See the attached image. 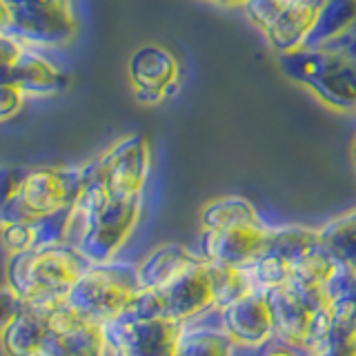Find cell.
<instances>
[{
    "instance_id": "1",
    "label": "cell",
    "mask_w": 356,
    "mask_h": 356,
    "mask_svg": "<svg viewBox=\"0 0 356 356\" xmlns=\"http://www.w3.org/2000/svg\"><path fill=\"white\" fill-rule=\"evenodd\" d=\"M89 261L72 245L9 254L5 267L7 285L31 307H58L65 303L76 278Z\"/></svg>"
},
{
    "instance_id": "2",
    "label": "cell",
    "mask_w": 356,
    "mask_h": 356,
    "mask_svg": "<svg viewBox=\"0 0 356 356\" xmlns=\"http://www.w3.org/2000/svg\"><path fill=\"white\" fill-rule=\"evenodd\" d=\"M281 70L307 87L323 105L356 114V60L325 47H300L278 56Z\"/></svg>"
},
{
    "instance_id": "3",
    "label": "cell",
    "mask_w": 356,
    "mask_h": 356,
    "mask_svg": "<svg viewBox=\"0 0 356 356\" xmlns=\"http://www.w3.org/2000/svg\"><path fill=\"white\" fill-rule=\"evenodd\" d=\"M138 289L140 285L134 263L118 259L107 263H89L72 285L65 305L98 325H105L125 314Z\"/></svg>"
},
{
    "instance_id": "4",
    "label": "cell",
    "mask_w": 356,
    "mask_h": 356,
    "mask_svg": "<svg viewBox=\"0 0 356 356\" xmlns=\"http://www.w3.org/2000/svg\"><path fill=\"white\" fill-rule=\"evenodd\" d=\"M214 307L209 267L207 261H200L159 289L140 287L125 312L140 318L167 316L181 323H192Z\"/></svg>"
},
{
    "instance_id": "5",
    "label": "cell",
    "mask_w": 356,
    "mask_h": 356,
    "mask_svg": "<svg viewBox=\"0 0 356 356\" xmlns=\"http://www.w3.org/2000/svg\"><path fill=\"white\" fill-rule=\"evenodd\" d=\"M185 323L120 314L103 325L109 356H178Z\"/></svg>"
},
{
    "instance_id": "6",
    "label": "cell",
    "mask_w": 356,
    "mask_h": 356,
    "mask_svg": "<svg viewBox=\"0 0 356 356\" xmlns=\"http://www.w3.org/2000/svg\"><path fill=\"white\" fill-rule=\"evenodd\" d=\"M78 18L74 0H38L31 5L11 7L7 36L27 47L56 49L70 44L76 36Z\"/></svg>"
},
{
    "instance_id": "7",
    "label": "cell",
    "mask_w": 356,
    "mask_h": 356,
    "mask_svg": "<svg viewBox=\"0 0 356 356\" xmlns=\"http://www.w3.org/2000/svg\"><path fill=\"white\" fill-rule=\"evenodd\" d=\"M143 214V194L140 196H114L98 209V214L78 238L76 250L89 263L114 261L118 252L125 248L131 232L136 229Z\"/></svg>"
},
{
    "instance_id": "8",
    "label": "cell",
    "mask_w": 356,
    "mask_h": 356,
    "mask_svg": "<svg viewBox=\"0 0 356 356\" xmlns=\"http://www.w3.org/2000/svg\"><path fill=\"white\" fill-rule=\"evenodd\" d=\"M85 185V165L78 167H36L25 170L20 200L29 220L67 209Z\"/></svg>"
},
{
    "instance_id": "9",
    "label": "cell",
    "mask_w": 356,
    "mask_h": 356,
    "mask_svg": "<svg viewBox=\"0 0 356 356\" xmlns=\"http://www.w3.org/2000/svg\"><path fill=\"white\" fill-rule=\"evenodd\" d=\"M127 76L143 105H161L181 87V63L159 42H147L129 56Z\"/></svg>"
},
{
    "instance_id": "10",
    "label": "cell",
    "mask_w": 356,
    "mask_h": 356,
    "mask_svg": "<svg viewBox=\"0 0 356 356\" xmlns=\"http://www.w3.org/2000/svg\"><path fill=\"white\" fill-rule=\"evenodd\" d=\"M109 192L114 196H140L152 174L154 154L149 138L129 134L116 140L98 159Z\"/></svg>"
},
{
    "instance_id": "11",
    "label": "cell",
    "mask_w": 356,
    "mask_h": 356,
    "mask_svg": "<svg viewBox=\"0 0 356 356\" xmlns=\"http://www.w3.org/2000/svg\"><path fill=\"white\" fill-rule=\"evenodd\" d=\"M36 356H109L103 325L63 303L51 312Z\"/></svg>"
},
{
    "instance_id": "12",
    "label": "cell",
    "mask_w": 356,
    "mask_h": 356,
    "mask_svg": "<svg viewBox=\"0 0 356 356\" xmlns=\"http://www.w3.org/2000/svg\"><path fill=\"white\" fill-rule=\"evenodd\" d=\"M263 296L272 314L274 337L296 348H303L314 309L330 300L325 289H303L289 281L285 285L265 289Z\"/></svg>"
},
{
    "instance_id": "13",
    "label": "cell",
    "mask_w": 356,
    "mask_h": 356,
    "mask_svg": "<svg viewBox=\"0 0 356 356\" xmlns=\"http://www.w3.org/2000/svg\"><path fill=\"white\" fill-rule=\"evenodd\" d=\"M267 222H241V225L200 229L198 252L209 263L248 267L263 252L267 236H270Z\"/></svg>"
},
{
    "instance_id": "14",
    "label": "cell",
    "mask_w": 356,
    "mask_h": 356,
    "mask_svg": "<svg viewBox=\"0 0 356 356\" xmlns=\"http://www.w3.org/2000/svg\"><path fill=\"white\" fill-rule=\"evenodd\" d=\"M218 327L243 350L256 352L274 339V323L263 292H252L218 307Z\"/></svg>"
},
{
    "instance_id": "15",
    "label": "cell",
    "mask_w": 356,
    "mask_h": 356,
    "mask_svg": "<svg viewBox=\"0 0 356 356\" xmlns=\"http://www.w3.org/2000/svg\"><path fill=\"white\" fill-rule=\"evenodd\" d=\"M9 83L16 85L27 98H47L60 94L70 85V74L49 60L42 49L25 44L9 70Z\"/></svg>"
},
{
    "instance_id": "16",
    "label": "cell",
    "mask_w": 356,
    "mask_h": 356,
    "mask_svg": "<svg viewBox=\"0 0 356 356\" xmlns=\"http://www.w3.org/2000/svg\"><path fill=\"white\" fill-rule=\"evenodd\" d=\"M323 5H325V0H287L281 16L265 31L267 42L278 54H289L294 49H300L305 44L307 33L312 25H314Z\"/></svg>"
},
{
    "instance_id": "17",
    "label": "cell",
    "mask_w": 356,
    "mask_h": 356,
    "mask_svg": "<svg viewBox=\"0 0 356 356\" xmlns=\"http://www.w3.org/2000/svg\"><path fill=\"white\" fill-rule=\"evenodd\" d=\"M200 261H205L200 252L189 250L181 243L159 245L136 265L138 285L143 289H159Z\"/></svg>"
},
{
    "instance_id": "18",
    "label": "cell",
    "mask_w": 356,
    "mask_h": 356,
    "mask_svg": "<svg viewBox=\"0 0 356 356\" xmlns=\"http://www.w3.org/2000/svg\"><path fill=\"white\" fill-rule=\"evenodd\" d=\"M56 307L27 305L0 334V350L5 356H36Z\"/></svg>"
},
{
    "instance_id": "19",
    "label": "cell",
    "mask_w": 356,
    "mask_h": 356,
    "mask_svg": "<svg viewBox=\"0 0 356 356\" xmlns=\"http://www.w3.org/2000/svg\"><path fill=\"white\" fill-rule=\"evenodd\" d=\"M178 356H254L252 350H243L220 327L185 323Z\"/></svg>"
},
{
    "instance_id": "20",
    "label": "cell",
    "mask_w": 356,
    "mask_h": 356,
    "mask_svg": "<svg viewBox=\"0 0 356 356\" xmlns=\"http://www.w3.org/2000/svg\"><path fill=\"white\" fill-rule=\"evenodd\" d=\"M352 29H356V0H325L303 47H323Z\"/></svg>"
},
{
    "instance_id": "21",
    "label": "cell",
    "mask_w": 356,
    "mask_h": 356,
    "mask_svg": "<svg viewBox=\"0 0 356 356\" xmlns=\"http://www.w3.org/2000/svg\"><path fill=\"white\" fill-rule=\"evenodd\" d=\"M318 243L341 265L356 270V207L334 216L316 229Z\"/></svg>"
},
{
    "instance_id": "22",
    "label": "cell",
    "mask_w": 356,
    "mask_h": 356,
    "mask_svg": "<svg viewBox=\"0 0 356 356\" xmlns=\"http://www.w3.org/2000/svg\"><path fill=\"white\" fill-rule=\"evenodd\" d=\"M337 267L339 261L321 243H316L314 248H309L300 259L292 263L289 283L303 289H325L330 278L337 272Z\"/></svg>"
},
{
    "instance_id": "23",
    "label": "cell",
    "mask_w": 356,
    "mask_h": 356,
    "mask_svg": "<svg viewBox=\"0 0 356 356\" xmlns=\"http://www.w3.org/2000/svg\"><path fill=\"white\" fill-rule=\"evenodd\" d=\"M241 222H263L259 209L243 196H220L209 200L200 211V229H218Z\"/></svg>"
},
{
    "instance_id": "24",
    "label": "cell",
    "mask_w": 356,
    "mask_h": 356,
    "mask_svg": "<svg viewBox=\"0 0 356 356\" xmlns=\"http://www.w3.org/2000/svg\"><path fill=\"white\" fill-rule=\"evenodd\" d=\"M209 276H211V287H214V309L225 307L234 300L248 296L254 289L252 276L248 267H234V265H220V263H209Z\"/></svg>"
},
{
    "instance_id": "25",
    "label": "cell",
    "mask_w": 356,
    "mask_h": 356,
    "mask_svg": "<svg viewBox=\"0 0 356 356\" xmlns=\"http://www.w3.org/2000/svg\"><path fill=\"white\" fill-rule=\"evenodd\" d=\"M316 243H318L316 229L303 225H278V227H270V236H267L263 250L283 256L289 263V267H292V263L300 259L309 248H314Z\"/></svg>"
},
{
    "instance_id": "26",
    "label": "cell",
    "mask_w": 356,
    "mask_h": 356,
    "mask_svg": "<svg viewBox=\"0 0 356 356\" xmlns=\"http://www.w3.org/2000/svg\"><path fill=\"white\" fill-rule=\"evenodd\" d=\"M289 263L274 252L263 250L259 256L254 259L252 265H248V272L252 276V283L256 292H265V289H272L278 285H285L289 281Z\"/></svg>"
},
{
    "instance_id": "27",
    "label": "cell",
    "mask_w": 356,
    "mask_h": 356,
    "mask_svg": "<svg viewBox=\"0 0 356 356\" xmlns=\"http://www.w3.org/2000/svg\"><path fill=\"white\" fill-rule=\"evenodd\" d=\"M29 222L33 232V250L63 245L67 243V229H70V207L38 216Z\"/></svg>"
},
{
    "instance_id": "28",
    "label": "cell",
    "mask_w": 356,
    "mask_h": 356,
    "mask_svg": "<svg viewBox=\"0 0 356 356\" xmlns=\"http://www.w3.org/2000/svg\"><path fill=\"white\" fill-rule=\"evenodd\" d=\"M285 5H287V0H243L241 9L245 18H248L261 33H265L276 22V18L281 16Z\"/></svg>"
},
{
    "instance_id": "29",
    "label": "cell",
    "mask_w": 356,
    "mask_h": 356,
    "mask_svg": "<svg viewBox=\"0 0 356 356\" xmlns=\"http://www.w3.org/2000/svg\"><path fill=\"white\" fill-rule=\"evenodd\" d=\"M0 245H3L9 254L33 250L31 222L18 220V222H5V225H0Z\"/></svg>"
},
{
    "instance_id": "30",
    "label": "cell",
    "mask_w": 356,
    "mask_h": 356,
    "mask_svg": "<svg viewBox=\"0 0 356 356\" xmlns=\"http://www.w3.org/2000/svg\"><path fill=\"white\" fill-rule=\"evenodd\" d=\"M22 178H25V170L18 167H0V218L7 205L20 194Z\"/></svg>"
},
{
    "instance_id": "31",
    "label": "cell",
    "mask_w": 356,
    "mask_h": 356,
    "mask_svg": "<svg viewBox=\"0 0 356 356\" xmlns=\"http://www.w3.org/2000/svg\"><path fill=\"white\" fill-rule=\"evenodd\" d=\"M25 307H27V303L14 292V289H11L9 285H0V334H3V330Z\"/></svg>"
},
{
    "instance_id": "32",
    "label": "cell",
    "mask_w": 356,
    "mask_h": 356,
    "mask_svg": "<svg viewBox=\"0 0 356 356\" xmlns=\"http://www.w3.org/2000/svg\"><path fill=\"white\" fill-rule=\"evenodd\" d=\"M25 94L20 92L16 85L3 83L0 85V122L11 120L25 105Z\"/></svg>"
},
{
    "instance_id": "33",
    "label": "cell",
    "mask_w": 356,
    "mask_h": 356,
    "mask_svg": "<svg viewBox=\"0 0 356 356\" xmlns=\"http://www.w3.org/2000/svg\"><path fill=\"white\" fill-rule=\"evenodd\" d=\"M254 356H307V354L300 348H296V345H289L274 337L270 343H265L261 350H256Z\"/></svg>"
},
{
    "instance_id": "34",
    "label": "cell",
    "mask_w": 356,
    "mask_h": 356,
    "mask_svg": "<svg viewBox=\"0 0 356 356\" xmlns=\"http://www.w3.org/2000/svg\"><path fill=\"white\" fill-rule=\"evenodd\" d=\"M22 47H25V44H22L20 40L7 36V33H0V67L11 70V65L16 63Z\"/></svg>"
},
{
    "instance_id": "35",
    "label": "cell",
    "mask_w": 356,
    "mask_h": 356,
    "mask_svg": "<svg viewBox=\"0 0 356 356\" xmlns=\"http://www.w3.org/2000/svg\"><path fill=\"white\" fill-rule=\"evenodd\" d=\"M314 356H356V345H354V348H343V345H330V348L321 350Z\"/></svg>"
},
{
    "instance_id": "36",
    "label": "cell",
    "mask_w": 356,
    "mask_h": 356,
    "mask_svg": "<svg viewBox=\"0 0 356 356\" xmlns=\"http://www.w3.org/2000/svg\"><path fill=\"white\" fill-rule=\"evenodd\" d=\"M11 25V5L7 0H0V33H7Z\"/></svg>"
},
{
    "instance_id": "37",
    "label": "cell",
    "mask_w": 356,
    "mask_h": 356,
    "mask_svg": "<svg viewBox=\"0 0 356 356\" xmlns=\"http://www.w3.org/2000/svg\"><path fill=\"white\" fill-rule=\"evenodd\" d=\"M214 3H220V5H229V7H241L243 0H214Z\"/></svg>"
},
{
    "instance_id": "38",
    "label": "cell",
    "mask_w": 356,
    "mask_h": 356,
    "mask_svg": "<svg viewBox=\"0 0 356 356\" xmlns=\"http://www.w3.org/2000/svg\"><path fill=\"white\" fill-rule=\"evenodd\" d=\"M352 163L356 167V140H354V147H352Z\"/></svg>"
}]
</instances>
